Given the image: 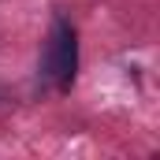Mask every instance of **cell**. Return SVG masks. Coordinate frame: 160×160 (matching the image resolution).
<instances>
[{
  "label": "cell",
  "mask_w": 160,
  "mask_h": 160,
  "mask_svg": "<svg viewBox=\"0 0 160 160\" xmlns=\"http://www.w3.org/2000/svg\"><path fill=\"white\" fill-rule=\"evenodd\" d=\"M78 71V38H75V26L67 19L56 15L52 22V34L45 41V56H41V75L52 82L56 89H71Z\"/></svg>",
  "instance_id": "6da1fadb"
}]
</instances>
